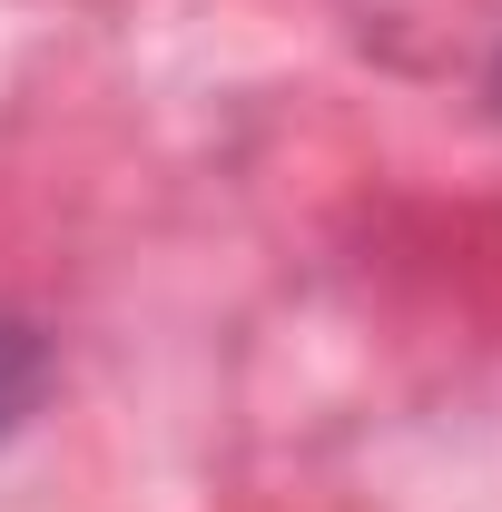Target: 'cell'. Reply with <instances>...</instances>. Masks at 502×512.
<instances>
[{"label": "cell", "instance_id": "6da1fadb", "mask_svg": "<svg viewBox=\"0 0 502 512\" xmlns=\"http://www.w3.org/2000/svg\"><path fill=\"white\" fill-rule=\"evenodd\" d=\"M30 404H40V335L20 316H0V434H10Z\"/></svg>", "mask_w": 502, "mask_h": 512}]
</instances>
